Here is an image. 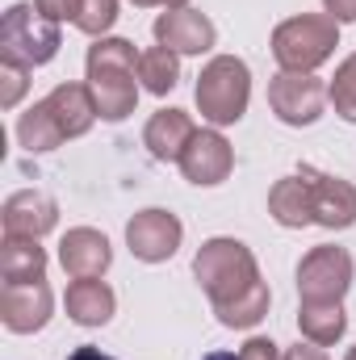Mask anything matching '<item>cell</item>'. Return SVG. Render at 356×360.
Here are the masks:
<instances>
[{"label":"cell","instance_id":"6da1fadb","mask_svg":"<svg viewBox=\"0 0 356 360\" xmlns=\"http://www.w3.org/2000/svg\"><path fill=\"white\" fill-rule=\"evenodd\" d=\"M193 272L222 327H256L268 314V285L260 281L256 256L239 239H210L197 252Z\"/></svg>","mask_w":356,"mask_h":360},{"label":"cell","instance_id":"7a4b0ae2","mask_svg":"<svg viewBox=\"0 0 356 360\" xmlns=\"http://www.w3.org/2000/svg\"><path fill=\"white\" fill-rule=\"evenodd\" d=\"M134 76H139V55L126 38H101L96 46H89V89L105 122H122L134 113L139 101Z\"/></svg>","mask_w":356,"mask_h":360},{"label":"cell","instance_id":"3957f363","mask_svg":"<svg viewBox=\"0 0 356 360\" xmlns=\"http://www.w3.org/2000/svg\"><path fill=\"white\" fill-rule=\"evenodd\" d=\"M252 96V72L243 59L235 55H218L205 63V72L197 76V109L210 126H231L243 117Z\"/></svg>","mask_w":356,"mask_h":360},{"label":"cell","instance_id":"277c9868","mask_svg":"<svg viewBox=\"0 0 356 360\" xmlns=\"http://www.w3.org/2000/svg\"><path fill=\"white\" fill-rule=\"evenodd\" d=\"M340 46V25L331 17H289L276 25L272 34V55L281 63V72H314L319 63L331 59V51Z\"/></svg>","mask_w":356,"mask_h":360},{"label":"cell","instance_id":"5b68a950","mask_svg":"<svg viewBox=\"0 0 356 360\" xmlns=\"http://www.w3.org/2000/svg\"><path fill=\"white\" fill-rule=\"evenodd\" d=\"M0 55L25 68L51 63L59 55V21L42 17L38 4H13L0 21Z\"/></svg>","mask_w":356,"mask_h":360},{"label":"cell","instance_id":"8992f818","mask_svg":"<svg viewBox=\"0 0 356 360\" xmlns=\"http://www.w3.org/2000/svg\"><path fill=\"white\" fill-rule=\"evenodd\" d=\"M352 285V256L344 248H314L298 264L302 302H340Z\"/></svg>","mask_w":356,"mask_h":360},{"label":"cell","instance_id":"52a82bcc","mask_svg":"<svg viewBox=\"0 0 356 360\" xmlns=\"http://www.w3.org/2000/svg\"><path fill=\"white\" fill-rule=\"evenodd\" d=\"M268 105L285 126H310L327 105V89L310 72H281L268 84Z\"/></svg>","mask_w":356,"mask_h":360},{"label":"cell","instance_id":"ba28073f","mask_svg":"<svg viewBox=\"0 0 356 360\" xmlns=\"http://www.w3.org/2000/svg\"><path fill=\"white\" fill-rule=\"evenodd\" d=\"M51 306H55V297H51L46 281H4L0 285V323L17 335L46 327Z\"/></svg>","mask_w":356,"mask_h":360},{"label":"cell","instance_id":"9c48e42d","mask_svg":"<svg viewBox=\"0 0 356 360\" xmlns=\"http://www.w3.org/2000/svg\"><path fill=\"white\" fill-rule=\"evenodd\" d=\"M180 235H184V226L168 210H143V214H134L126 222V243L143 264H160V260L177 256Z\"/></svg>","mask_w":356,"mask_h":360},{"label":"cell","instance_id":"30bf717a","mask_svg":"<svg viewBox=\"0 0 356 360\" xmlns=\"http://www.w3.org/2000/svg\"><path fill=\"white\" fill-rule=\"evenodd\" d=\"M235 168V151L218 130H197L180 155V172L193 184H222Z\"/></svg>","mask_w":356,"mask_h":360},{"label":"cell","instance_id":"8fae6325","mask_svg":"<svg viewBox=\"0 0 356 360\" xmlns=\"http://www.w3.org/2000/svg\"><path fill=\"white\" fill-rule=\"evenodd\" d=\"M155 38H160V46H168L177 55H201V51L214 46L218 34H214V21L205 13H197V8H168V13L155 17Z\"/></svg>","mask_w":356,"mask_h":360},{"label":"cell","instance_id":"7c38bea8","mask_svg":"<svg viewBox=\"0 0 356 360\" xmlns=\"http://www.w3.org/2000/svg\"><path fill=\"white\" fill-rule=\"evenodd\" d=\"M310 180V205H314V222L327 231H344L356 222V188L340 176H323L314 168H302Z\"/></svg>","mask_w":356,"mask_h":360},{"label":"cell","instance_id":"4fadbf2b","mask_svg":"<svg viewBox=\"0 0 356 360\" xmlns=\"http://www.w3.org/2000/svg\"><path fill=\"white\" fill-rule=\"evenodd\" d=\"M109 260H113L109 239H105L101 231H92V226L68 231L63 243H59V264L68 269L72 281H92V276H101V272L109 269Z\"/></svg>","mask_w":356,"mask_h":360},{"label":"cell","instance_id":"5bb4252c","mask_svg":"<svg viewBox=\"0 0 356 360\" xmlns=\"http://www.w3.org/2000/svg\"><path fill=\"white\" fill-rule=\"evenodd\" d=\"M59 222V205L46 193L21 188L4 201V235H25V239H42L46 231H55Z\"/></svg>","mask_w":356,"mask_h":360},{"label":"cell","instance_id":"9a60e30c","mask_svg":"<svg viewBox=\"0 0 356 360\" xmlns=\"http://www.w3.org/2000/svg\"><path fill=\"white\" fill-rule=\"evenodd\" d=\"M193 134H197V126H193V117H189L184 109H160V113L147 122L143 143H147V151H151L160 164H180V155H184V147H189Z\"/></svg>","mask_w":356,"mask_h":360},{"label":"cell","instance_id":"2e32d148","mask_svg":"<svg viewBox=\"0 0 356 360\" xmlns=\"http://www.w3.org/2000/svg\"><path fill=\"white\" fill-rule=\"evenodd\" d=\"M46 109L55 113V122H59L63 139H80L92 122L101 117L89 84H59V89L46 96Z\"/></svg>","mask_w":356,"mask_h":360},{"label":"cell","instance_id":"e0dca14e","mask_svg":"<svg viewBox=\"0 0 356 360\" xmlns=\"http://www.w3.org/2000/svg\"><path fill=\"white\" fill-rule=\"evenodd\" d=\"M268 214H272L281 226H310V222H314L306 172H293V176L276 180V188L268 193Z\"/></svg>","mask_w":356,"mask_h":360},{"label":"cell","instance_id":"ac0fdd59","mask_svg":"<svg viewBox=\"0 0 356 360\" xmlns=\"http://www.w3.org/2000/svg\"><path fill=\"white\" fill-rule=\"evenodd\" d=\"M63 306H68L72 323H80V327H101V323L113 319V289H109L101 276H92V281H72Z\"/></svg>","mask_w":356,"mask_h":360},{"label":"cell","instance_id":"d6986e66","mask_svg":"<svg viewBox=\"0 0 356 360\" xmlns=\"http://www.w3.org/2000/svg\"><path fill=\"white\" fill-rule=\"evenodd\" d=\"M0 276L4 281H46V252L38 248V239L4 235V243H0Z\"/></svg>","mask_w":356,"mask_h":360},{"label":"cell","instance_id":"ffe728a7","mask_svg":"<svg viewBox=\"0 0 356 360\" xmlns=\"http://www.w3.org/2000/svg\"><path fill=\"white\" fill-rule=\"evenodd\" d=\"M298 327H302V335H306L310 344L327 348V344H336V340L344 335L348 319H344V306H340V302H302Z\"/></svg>","mask_w":356,"mask_h":360},{"label":"cell","instance_id":"44dd1931","mask_svg":"<svg viewBox=\"0 0 356 360\" xmlns=\"http://www.w3.org/2000/svg\"><path fill=\"white\" fill-rule=\"evenodd\" d=\"M139 80H143V89L155 92V96L172 92L177 89V80H180L177 51H168V46H151V51H143V55H139Z\"/></svg>","mask_w":356,"mask_h":360},{"label":"cell","instance_id":"7402d4cb","mask_svg":"<svg viewBox=\"0 0 356 360\" xmlns=\"http://www.w3.org/2000/svg\"><path fill=\"white\" fill-rule=\"evenodd\" d=\"M17 139H21L25 151H51V147L63 143V130H59L55 113L46 109V101H38L30 113H21V122H17Z\"/></svg>","mask_w":356,"mask_h":360},{"label":"cell","instance_id":"603a6c76","mask_svg":"<svg viewBox=\"0 0 356 360\" xmlns=\"http://www.w3.org/2000/svg\"><path fill=\"white\" fill-rule=\"evenodd\" d=\"M327 96H331V105H336V113H340L344 122H356V55H348V59L340 63V72H336Z\"/></svg>","mask_w":356,"mask_h":360},{"label":"cell","instance_id":"cb8c5ba5","mask_svg":"<svg viewBox=\"0 0 356 360\" xmlns=\"http://www.w3.org/2000/svg\"><path fill=\"white\" fill-rule=\"evenodd\" d=\"M117 21V0H80V17H76V25L84 30V34H105L109 25Z\"/></svg>","mask_w":356,"mask_h":360},{"label":"cell","instance_id":"d4e9b609","mask_svg":"<svg viewBox=\"0 0 356 360\" xmlns=\"http://www.w3.org/2000/svg\"><path fill=\"white\" fill-rule=\"evenodd\" d=\"M30 76V68L25 63H17V59H8V55H0V80H4V89H0V105L4 109H13L17 101H21V92H25V80Z\"/></svg>","mask_w":356,"mask_h":360},{"label":"cell","instance_id":"484cf974","mask_svg":"<svg viewBox=\"0 0 356 360\" xmlns=\"http://www.w3.org/2000/svg\"><path fill=\"white\" fill-rule=\"evenodd\" d=\"M34 4H38V13L51 17V21H76V17H80V0H34Z\"/></svg>","mask_w":356,"mask_h":360},{"label":"cell","instance_id":"4316f807","mask_svg":"<svg viewBox=\"0 0 356 360\" xmlns=\"http://www.w3.org/2000/svg\"><path fill=\"white\" fill-rule=\"evenodd\" d=\"M239 360H281V356H276V344L272 340H248Z\"/></svg>","mask_w":356,"mask_h":360},{"label":"cell","instance_id":"83f0119b","mask_svg":"<svg viewBox=\"0 0 356 360\" xmlns=\"http://www.w3.org/2000/svg\"><path fill=\"white\" fill-rule=\"evenodd\" d=\"M331 21H356V0H323Z\"/></svg>","mask_w":356,"mask_h":360},{"label":"cell","instance_id":"f1b7e54d","mask_svg":"<svg viewBox=\"0 0 356 360\" xmlns=\"http://www.w3.org/2000/svg\"><path fill=\"white\" fill-rule=\"evenodd\" d=\"M281 360H327V352L319 344H298V348H289Z\"/></svg>","mask_w":356,"mask_h":360},{"label":"cell","instance_id":"f546056e","mask_svg":"<svg viewBox=\"0 0 356 360\" xmlns=\"http://www.w3.org/2000/svg\"><path fill=\"white\" fill-rule=\"evenodd\" d=\"M68 360H113V356H105L101 348H89V344H84V348H76V352H72Z\"/></svg>","mask_w":356,"mask_h":360},{"label":"cell","instance_id":"4dcf8cb0","mask_svg":"<svg viewBox=\"0 0 356 360\" xmlns=\"http://www.w3.org/2000/svg\"><path fill=\"white\" fill-rule=\"evenodd\" d=\"M134 4H164V8H184V0H134Z\"/></svg>","mask_w":356,"mask_h":360},{"label":"cell","instance_id":"1f68e13d","mask_svg":"<svg viewBox=\"0 0 356 360\" xmlns=\"http://www.w3.org/2000/svg\"><path fill=\"white\" fill-rule=\"evenodd\" d=\"M205 360H239V356H231V352H214V356H205Z\"/></svg>","mask_w":356,"mask_h":360},{"label":"cell","instance_id":"d6a6232c","mask_svg":"<svg viewBox=\"0 0 356 360\" xmlns=\"http://www.w3.org/2000/svg\"><path fill=\"white\" fill-rule=\"evenodd\" d=\"M344 360H356V348H352V352H348V356H344Z\"/></svg>","mask_w":356,"mask_h":360}]
</instances>
